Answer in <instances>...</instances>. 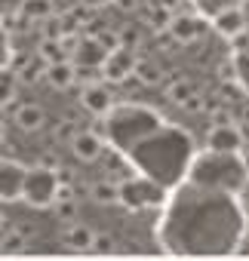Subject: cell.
<instances>
[{"instance_id":"6da1fadb","label":"cell","mask_w":249,"mask_h":261,"mask_svg":"<svg viewBox=\"0 0 249 261\" xmlns=\"http://www.w3.org/2000/svg\"><path fill=\"white\" fill-rule=\"evenodd\" d=\"M191 178L197 188H218V191H231V194H240L243 185L249 181V166L240 154H215V151H206L200 157H194L191 163Z\"/></svg>"},{"instance_id":"7a4b0ae2","label":"cell","mask_w":249,"mask_h":261,"mask_svg":"<svg viewBox=\"0 0 249 261\" xmlns=\"http://www.w3.org/2000/svg\"><path fill=\"white\" fill-rule=\"evenodd\" d=\"M59 172L53 166H31L28 169V178H25V194L22 200L31 203L34 209H49L59 203Z\"/></svg>"},{"instance_id":"3957f363","label":"cell","mask_w":249,"mask_h":261,"mask_svg":"<svg viewBox=\"0 0 249 261\" xmlns=\"http://www.w3.org/2000/svg\"><path fill=\"white\" fill-rule=\"evenodd\" d=\"M163 185L154 178H127L120 181V206H127L130 212H145L163 203Z\"/></svg>"},{"instance_id":"277c9868","label":"cell","mask_w":249,"mask_h":261,"mask_svg":"<svg viewBox=\"0 0 249 261\" xmlns=\"http://www.w3.org/2000/svg\"><path fill=\"white\" fill-rule=\"evenodd\" d=\"M246 145L243 133L237 123H212L209 133H206V151H215V154H240Z\"/></svg>"},{"instance_id":"5b68a950","label":"cell","mask_w":249,"mask_h":261,"mask_svg":"<svg viewBox=\"0 0 249 261\" xmlns=\"http://www.w3.org/2000/svg\"><path fill=\"white\" fill-rule=\"evenodd\" d=\"M25 178H28V169L19 160H0V200L4 203L22 200Z\"/></svg>"},{"instance_id":"8992f818","label":"cell","mask_w":249,"mask_h":261,"mask_svg":"<svg viewBox=\"0 0 249 261\" xmlns=\"http://www.w3.org/2000/svg\"><path fill=\"white\" fill-rule=\"evenodd\" d=\"M136 65H139V59L133 56L130 46H117V49L108 53V59L102 65V74H105L108 83H123L130 74H136Z\"/></svg>"},{"instance_id":"52a82bcc","label":"cell","mask_w":249,"mask_h":261,"mask_svg":"<svg viewBox=\"0 0 249 261\" xmlns=\"http://www.w3.org/2000/svg\"><path fill=\"white\" fill-rule=\"evenodd\" d=\"M80 105H83V111L86 114H92V117H108L111 114V108H114V92L105 86V83H86L83 86V92H80Z\"/></svg>"},{"instance_id":"ba28073f","label":"cell","mask_w":249,"mask_h":261,"mask_svg":"<svg viewBox=\"0 0 249 261\" xmlns=\"http://www.w3.org/2000/svg\"><path fill=\"white\" fill-rule=\"evenodd\" d=\"M71 151L80 163H95L102 154H105V139L92 129H80V133L71 139Z\"/></svg>"},{"instance_id":"9c48e42d","label":"cell","mask_w":249,"mask_h":261,"mask_svg":"<svg viewBox=\"0 0 249 261\" xmlns=\"http://www.w3.org/2000/svg\"><path fill=\"white\" fill-rule=\"evenodd\" d=\"M108 53H111V49L105 46L102 37H80V43L74 46V59H77L80 68H98V71H102Z\"/></svg>"},{"instance_id":"30bf717a","label":"cell","mask_w":249,"mask_h":261,"mask_svg":"<svg viewBox=\"0 0 249 261\" xmlns=\"http://www.w3.org/2000/svg\"><path fill=\"white\" fill-rule=\"evenodd\" d=\"M212 25H215L218 34H225L228 40H234V37H243V31H246V16H243L240 4H234V7L221 10V13L212 19Z\"/></svg>"},{"instance_id":"8fae6325","label":"cell","mask_w":249,"mask_h":261,"mask_svg":"<svg viewBox=\"0 0 249 261\" xmlns=\"http://www.w3.org/2000/svg\"><path fill=\"white\" fill-rule=\"evenodd\" d=\"M95 240H98V233H95L89 224H71V227H65V233H62V243H65L71 252H95Z\"/></svg>"},{"instance_id":"7c38bea8","label":"cell","mask_w":249,"mask_h":261,"mask_svg":"<svg viewBox=\"0 0 249 261\" xmlns=\"http://www.w3.org/2000/svg\"><path fill=\"white\" fill-rule=\"evenodd\" d=\"M169 34H172L179 43H194V40H200V34H203V22H200L197 16H191V13H182V16L172 19Z\"/></svg>"},{"instance_id":"4fadbf2b","label":"cell","mask_w":249,"mask_h":261,"mask_svg":"<svg viewBox=\"0 0 249 261\" xmlns=\"http://www.w3.org/2000/svg\"><path fill=\"white\" fill-rule=\"evenodd\" d=\"M46 123V114L40 105H19L16 108V126L25 129V133H37V129H43Z\"/></svg>"},{"instance_id":"5bb4252c","label":"cell","mask_w":249,"mask_h":261,"mask_svg":"<svg viewBox=\"0 0 249 261\" xmlns=\"http://www.w3.org/2000/svg\"><path fill=\"white\" fill-rule=\"evenodd\" d=\"M46 80L56 89H71L80 77H77V68L71 62H59V65H46Z\"/></svg>"},{"instance_id":"9a60e30c","label":"cell","mask_w":249,"mask_h":261,"mask_svg":"<svg viewBox=\"0 0 249 261\" xmlns=\"http://www.w3.org/2000/svg\"><path fill=\"white\" fill-rule=\"evenodd\" d=\"M59 40H62V37H59ZM59 40H43V43H40L37 56H40L46 65H59V62H68V46H65V43H59Z\"/></svg>"},{"instance_id":"2e32d148","label":"cell","mask_w":249,"mask_h":261,"mask_svg":"<svg viewBox=\"0 0 249 261\" xmlns=\"http://www.w3.org/2000/svg\"><path fill=\"white\" fill-rule=\"evenodd\" d=\"M172 19H176V13H169V10L160 7V4H151V7H148V16H145V22H148L154 31H169Z\"/></svg>"},{"instance_id":"e0dca14e","label":"cell","mask_w":249,"mask_h":261,"mask_svg":"<svg viewBox=\"0 0 249 261\" xmlns=\"http://www.w3.org/2000/svg\"><path fill=\"white\" fill-rule=\"evenodd\" d=\"M166 95H169L172 101H179L182 108H188V105L197 98V89H194V83H188V80H176V83H169Z\"/></svg>"},{"instance_id":"ac0fdd59","label":"cell","mask_w":249,"mask_h":261,"mask_svg":"<svg viewBox=\"0 0 249 261\" xmlns=\"http://www.w3.org/2000/svg\"><path fill=\"white\" fill-rule=\"evenodd\" d=\"M142 86H154V83H160V77H163V71L154 65V62H148V59H139V65H136V74H133Z\"/></svg>"},{"instance_id":"d6986e66","label":"cell","mask_w":249,"mask_h":261,"mask_svg":"<svg viewBox=\"0 0 249 261\" xmlns=\"http://www.w3.org/2000/svg\"><path fill=\"white\" fill-rule=\"evenodd\" d=\"M16 86H19V77L13 71H0V108L16 101V92H19Z\"/></svg>"},{"instance_id":"ffe728a7","label":"cell","mask_w":249,"mask_h":261,"mask_svg":"<svg viewBox=\"0 0 249 261\" xmlns=\"http://www.w3.org/2000/svg\"><path fill=\"white\" fill-rule=\"evenodd\" d=\"M16 77L19 80H37V77H46V62L40 59V56H34V59H28V62H22V68L16 71Z\"/></svg>"},{"instance_id":"44dd1931","label":"cell","mask_w":249,"mask_h":261,"mask_svg":"<svg viewBox=\"0 0 249 261\" xmlns=\"http://www.w3.org/2000/svg\"><path fill=\"white\" fill-rule=\"evenodd\" d=\"M92 200L95 203H120V185H114V181H95L92 185Z\"/></svg>"},{"instance_id":"7402d4cb","label":"cell","mask_w":249,"mask_h":261,"mask_svg":"<svg viewBox=\"0 0 249 261\" xmlns=\"http://www.w3.org/2000/svg\"><path fill=\"white\" fill-rule=\"evenodd\" d=\"M157 4H160V7H166L169 13H179V7L185 4V0H157Z\"/></svg>"},{"instance_id":"603a6c76","label":"cell","mask_w":249,"mask_h":261,"mask_svg":"<svg viewBox=\"0 0 249 261\" xmlns=\"http://www.w3.org/2000/svg\"><path fill=\"white\" fill-rule=\"evenodd\" d=\"M83 4H89V7H95V4H105V0H83Z\"/></svg>"},{"instance_id":"cb8c5ba5","label":"cell","mask_w":249,"mask_h":261,"mask_svg":"<svg viewBox=\"0 0 249 261\" xmlns=\"http://www.w3.org/2000/svg\"><path fill=\"white\" fill-rule=\"evenodd\" d=\"M0 145H4V123H0Z\"/></svg>"},{"instance_id":"d4e9b609","label":"cell","mask_w":249,"mask_h":261,"mask_svg":"<svg viewBox=\"0 0 249 261\" xmlns=\"http://www.w3.org/2000/svg\"><path fill=\"white\" fill-rule=\"evenodd\" d=\"M4 227H7V224H4V215H0V233H4Z\"/></svg>"},{"instance_id":"484cf974","label":"cell","mask_w":249,"mask_h":261,"mask_svg":"<svg viewBox=\"0 0 249 261\" xmlns=\"http://www.w3.org/2000/svg\"><path fill=\"white\" fill-rule=\"evenodd\" d=\"M0 252H4V233H0Z\"/></svg>"},{"instance_id":"4316f807","label":"cell","mask_w":249,"mask_h":261,"mask_svg":"<svg viewBox=\"0 0 249 261\" xmlns=\"http://www.w3.org/2000/svg\"><path fill=\"white\" fill-rule=\"evenodd\" d=\"M237 4H243V0H237Z\"/></svg>"}]
</instances>
